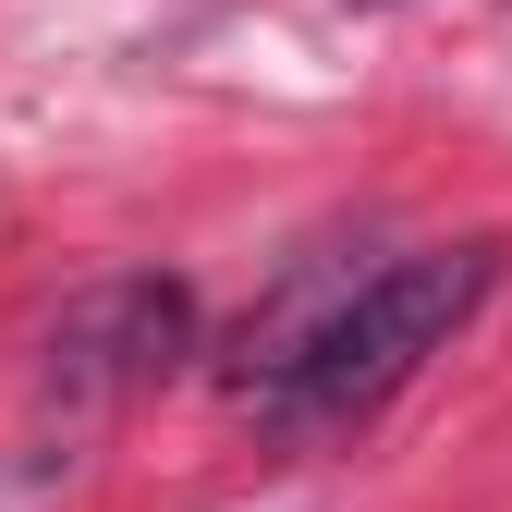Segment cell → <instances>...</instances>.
I'll return each mask as SVG.
<instances>
[{
    "label": "cell",
    "instance_id": "2",
    "mask_svg": "<svg viewBox=\"0 0 512 512\" xmlns=\"http://www.w3.org/2000/svg\"><path fill=\"white\" fill-rule=\"evenodd\" d=\"M183 354H196V293H183V281H159V269L147 281H98L49 330V391L61 403H135Z\"/></svg>",
    "mask_w": 512,
    "mask_h": 512
},
{
    "label": "cell",
    "instance_id": "1",
    "mask_svg": "<svg viewBox=\"0 0 512 512\" xmlns=\"http://www.w3.org/2000/svg\"><path fill=\"white\" fill-rule=\"evenodd\" d=\"M500 293V232H464V244H415L391 269H366L354 305L330 317V342L305 354V378L269 403V415H378L403 378L464 330V317Z\"/></svg>",
    "mask_w": 512,
    "mask_h": 512
}]
</instances>
